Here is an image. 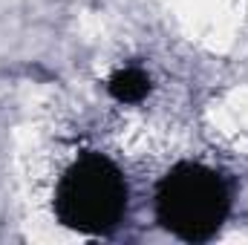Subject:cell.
Instances as JSON below:
<instances>
[{
  "mask_svg": "<svg viewBox=\"0 0 248 245\" xmlns=\"http://www.w3.org/2000/svg\"><path fill=\"white\" fill-rule=\"evenodd\" d=\"M127 211L122 170L104 156H84L66 168L55 187L58 222L78 234H110Z\"/></svg>",
  "mask_w": 248,
  "mask_h": 245,
  "instance_id": "7a4b0ae2",
  "label": "cell"
},
{
  "mask_svg": "<svg viewBox=\"0 0 248 245\" xmlns=\"http://www.w3.org/2000/svg\"><path fill=\"white\" fill-rule=\"evenodd\" d=\"M107 90H110V95H113L116 101H122V104H139V101H144L147 92H150V75H147L144 69H139V66H127V69H119V72L110 78Z\"/></svg>",
  "mask_w": 248,
  "mask_h": 245,
  "instance_id": "3957f363",
  "label": "cell"
},
{
  "mask_svg": "<svg viewBox=\"0 0 248 245\" xmlns=\"http://www.w3.org/2000/svg\"><path fill=\"white\" fill-rule=\"evenodd\" d=\"M228 208V184L202 165H176L156 187V216L162 228L185 243L211 240L222 228Z\"/></svg>",
  "mask_w": 248,
  "mask_h": 245,
  "instance_id": "6da1fadb",
  "label": "cell"
}]
</instances>
